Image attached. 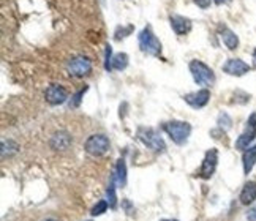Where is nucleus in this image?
Here are the masks:
<instances>
[{
  "label": "nucleus",
  "mask_w": 256,
  "mask_h": 221,
  "mask_svg": "<svg viewBox=\"0 0 256 221\" xmlns=\"http://www.w3.org/2000/svg\"><path fill=\"white\" fill-rule=\"evenodd\" d=\"M132 30H133V27H132V26H130V27H126V28H120V27H119V28H117V32H116V36H114V38L117 40V42H119L120 38H125V36H126V34H130Z\"/></svg>",
  "instance_id": "b1692460"
},
{
  "label": "nucleus",
  "mask_w": 256,
  "mask_h": 221,
  "mask_svg": "<svg viewBox=\"0 0 256 221\" xmlns=\"http://www.w3.org/2000/svg\"><path fill=\"white\" fill-rule=\"evenodd\" d=\"M163 132L171 138L172 142L177 146H184L190 138L192 125L186 122H179V120H172V122L163 124Z\"/></svg>",
  "instance_id": "f257e3e1"
},
{
  "label": "nucleus",
  "mask_w": 256,
  "mask_h": 221,
  "mask_svg": "<svg viewBox=\"0 0 256 221\" xmlns=\"http://www.w3.org/2000/svg\"><path fill=\"white\" fill-rule=\"evenodd\" d=\"M108 207H110V204H108V200H100V202H96L95 206H94V208H92V216H100V215H103L106 210H108Z\"/></svg>",
  "instance_id": "aec40b11"
},
{
  "label": "nucleus",
  "mask_w": 256,
  "mask_h": 221,
  "mask_svg": "<svg viewBox=\"0 0 256 221\" xmlns=\"http://www.w3.org/2000/svg\"><path fill=\"white\" fill-rule=\"evenodd\" d=\"M68 73L74 78H84L92 73V62L84 56H76L68 60Z\"/></svg>",
  "instance_id": "423d86ee"
},
{
  "label": "nucleus",
  "mask_w": 256,
  "mask_h": 221,
  "mask_svg": "<svg viewBox=\"0 0 256 221\" xmlns=\"http://www.w3.org/2000/svg\"><path fill=\"white\" fill-rule=\"evenodd\" d=\"M253 60H254V65H256V49H254V52H253Z\"/></svg>",
  "instance_id": "cd10ccee"
},
{
  "label": "nucleus",
  "mask_w": 256,
  "mask_h": 221,
  "mask_svg": "<svg viewBox=\"0 0 256 221\" xmlns=\"http://www.w3.org/2000/svg\"><path fill=\"white\" fill-rule=\"evenodd\" d=\"M162 221H179V220H162Z\"/></svg>",
  "instance_id": "c85d7f7f"
},
{
  "label": "nucleus",
  "mask_w": 256,
  "mask_h": 221,
  "mask_svg": "<svg viewBox=\"0 0 256 221\" xmlns=\"http://www.w3.org/2000/svg\"><path fill=\"white\" fill-rule=\"evenodd\" d=\"M116 178H117V184H119L120 186H125V184H126V166H125V162L122 158L116 164Z\"/></svg>",
  "instance_id": "f3484780"
},
{
  "label": "nucleus",
  "mask_w": 256,
  "mask_h": 221,
  "mask_svg": "<svg viewBox=\"0 0 256 221\" xmlns=\"http://www.w3.org/2000/svg\"><path fill=\"white\" fill-rule=\"evenodd\" d=\"M138 40H140V48L142 52L150 54V56L162 54V43H160V40L155 36L150 27H146L140 34V36H138Z\"/></svg>",
  "instance_id": "20e7f679"
},
{
  "label": "nucleus",
  "mask_w": 256,
  "mask_h": 221,
  "mask_svg": "<svg viewBox=\"0 0 256 221\" xmlns=\"http://www.w3.org/2000/svg\"><path fill=\"white\" fill-rule=\"evenodd\" d=\"M214 2H215L216 5H223V4H228V2H231V0H214Z\"/></svg>",
  "instance_id": "bb28decb"
},
{
  "label": "nucleus",
  "mask_w": 256,
  "mask_h": 221,
  "mask_svg": "<svg viewBox=\"0 0 256 221\" xmlns=\"http://www.w3.org/2000/svg\"><path fill=\"white\" fill-rule=\"evenodd\" d=\"M242 164H244V172L248 176L252 172V169L254 168V164H256V144L250 146L248 148L244 150Z\"/></svg>",
  "instance_id": "ddd939ff"
},
{
  "label": "nucleus",
  "mask_w": 256,
  "mask_h": 221,
  "mask_svg": "<svg viewBox=\"0 0 256 221\" xmlns=\"http://www.w3.org/2000/svg\"><path fill=\"white\" fill-rule=\"evenodd\" d=\"M44 98H46V102L49 104H62L66 102V98H68V92H66V88L64 86H58V84H52V86H49L46 88V94H44Z\"/></svg>",
  "instance_id": "1a4fd4ad"
},
{
  "label": "nucleus",
  "mask_w": 256,
  "mask_h": 221,
  "mask_svg": "<svg viewBox=\"0 0 256 221\" xmlns=\"http://www.w3.org/2000/svg\"><path fill=\"white\" fill-rule=\"evenodd\" d=\"M184 100L186 103H188L192 108L194 109H201L204 108L206 104L209 103V100H210V92L208 88H202V90H198V92H193V94H188V95H185Z\"/></svg>",
  "instance_id": "9b49d317"
},
{
  "label": "nucleus",
  "mask_w": 256,
  "mask_h": 221,
  "mask_svg": "<svg viewBox=\"0 0 256 221\" xmlns=\"http://www.w3.org/2000/svg\"><path fill=\"white\" fill-rule=\"evenodd\" d=\"M84 148L88 155L102 156L110 150V139H108L104 134H92L87 138Z\"/></svg>",
  "instance_id": "39448f33"
},
{
  "label": "nucleus",
  "mask_w": 256,
  "mask_h": 221,
  "mask_svg": "<svg viewBox=\"0 0 256 221\" xmlns=\"http://www.w3.org/2000/svg\"><path fill=\"white\" fill-rule=\"evenodd\" d=\"M193 2L198 5L200 8H202V10H206V8H209L210 6V4H212V0H193Z\"/></svg>",
  "instance_id": "393cba45"
},
{
  "label": "nucleus",
  "mask_w": 256,
  "mask_h": 221,
  "mask_svg": "<svg viewBox=\"0 0 256 221\" xmlns=\"http://www.w3.org/2000/svg\"><path fill=\"white\" fill-rule=\"evenodd\" d=\"M128 65V56L120 52V54H116L112 57V62H111V68L112 70H117V72H122V70H125Z\"/></svg>",
  "instance_id": "a211bd4d"
},
{
  "label": "nucleus",
  "mask_w": 256,
  "mask_h": 221,
  "mask_svg": "<svg viewBox=\"0 0 256 221\" xmlns=\"http://www.w3.org/2000/svg\"><path fill=\"white\" fill-rule=\"evenodd\" d=\"M170 22H171V27L172 30L177 34V35H186L192 30V22L190 19H186L184 16H171L170 18Z\"/></svg>",
  "instance_id": "f8f14e48"
},
{
  "label": "nucleus",
  "mask_w": 256,
  "mask_h": 221,
  "mask_svg": "<svg viewBox=\"0 0 256 221\" xmlns=\"http://www.w3.org/2000/svg\"><path fill=\"white\" fill-rule=\"evenodd\" d=\"M216 164H218V152H216V148H210L204 155L202 166H201V170H200V177L206 178V180L214 176V172H215Z\"/></svg>",
  "instance_id": "6e6552de"
},
{
  "label": "nucleus",
  "mask_w": 256,
  "mask_h": 221,
  "mask_svg": "<svg viewBox=\"0 0 256 221\" xmlns=\"http://www.w3.org/2000/svg\"><path fill=\"white\" fill-rule=\"evenodd\" d=\"M111 54H112V49L111 46H106V54H104V68L108 70V72H111V62H112V58H111Z\"/></svg>",
  "instance_id": "5701e85b"
},
{
  "label": "nucleus",
  "mask_w": 256,
  "mask_h": 221,
  "mask_svg": "<svg viewBox=\"0 0 256 221\" xmlns=\"http://www.w3.org/2000/svg\"><path fill=\"white\" fill-rule=\"evenodd\" d=\"M247 220H248V221H256V206H253L252 208H248V212H247Z\"/></svg>",
  "instance_id": "a878e982"
},
{
  "label": "nucleus",
  "mask_w": 256,
  "mask_h": 221,
  "mask_svg": "<svg viewBox=\"0 0 256 221\" xmlns=\"http://www.w3.org/2000/svg\"><path fill=\"white\" fill-rule=\"evenodd\" d=\"M114 182H116V176H112L111 185H110V188L106 190L108 204H110V207H111V208H114V207L117 206V196H116V186H114Z\"/></svg>",
  "instance_id": "6ab92c4d"
},
{
  "label": "nucleus",
  "mask_w": 256,
  "mask_h": 221,
  "mask_svg": "<svg viewBox=\"0 0 256 221\" xmlns=\"http://www.w3.org/2000/svg\"><path fill=\"white\" fill-rule=\"evenodd\" d=\"M240 204L244 206H250L256 200V182H247L244 185L242 192H240Z\"/></svg>",
  "instance_id": "4468645a"
},
{
  "label": "nucleus",
  "mask_w": 256,
  "mask_h": 221,
  "mask_svg": "<svg viewBox=\"0 0 256 221\" xmlns=\"http://www.w3.org/2000/svg\"><path fill=\"white\" fill-rule=\"evenodd\" d=\"M190 73L194 79V82L198 86L209 87V86H214V82H215L214 72L206 64H202L201 60H192L190 62Z\"/></svg>",
  "instance_id": "f03ea898"
},
{
  "label": "nucleus",
  "mask_w": 256,
  "mask_h": 221,
  "mask_svg": "<svg viewBox=\"0 0 256 221\" xmlns=\"http://www.w3.org/2000/svg\"><path fill=\"white\" fill-rule=\"evenodd\" d=\"M256 139V112H253L248 120H247V125H245L244 133L238 138L236 140V148L238 150H245L248 148L250 144Z\"/></svg>",
  "instance_id": "0eeeda50"
},
{
  "label": "nucleus",
  "mask_w": 256,
  "mask_h": 221,
  "mask_svg": "<svg viewBox=\"0 0 256 221\" xmlns=\"http://www.w3.org/2000/svg\"><path fill=\"white\" fill-rule=\"evenodd\" d=\"M44 221H57V220H44Z\"/></svg>",
  "instance_id": "c756f323"
},
{
  "label": "nucleus",
  "mask_w": 256,
  "mask_h": 221,
  "mask_svg": "<svg viewBox=\"0 0 256 221\" xmlns=\"http://www.w3.org/2000/svg\"><path fill=\"white\" fill-rule=\"evenodd\" d=\"M86 90H87V87H84L82 90H80L76 95H73L72 96V102H70V108H76V106H80V103H81V96L86 94Z\"/></svg>",
  "instance_id": "412c9836"
},
{
  "label": "nucleus",
  "mask_w": 256,
  "mask_h": 221,
  "mask_svg": "<svg viewBox=\"0 0 256 221\" xmlns=\"http://www.w3.org/2000/svg\"><path fill=\"white\" fill-rule=\"evenodd\" d=\"M49 144H51L54 150H66L72 144V136L65 132H58L51 138V142Z\"/></svg>",
  "instance_id": "2eb2a0df"
},
{
  "label": "nucleus",
  "mask_w": 256,
  "mask_h": 221,
  "mask_svg": "<svg viewBox=\"0 0 256 221\" xmlns=\"http://www.w3.org/2000/svg\"><path fill=\"white\" fill-rule=\"evenodd\" d=\"M222 40H223V43L226 44V48L231 49V51L238 49V46H239V38H238V35H236L232 30H230L228 27H223L222 28Z\"/></svg>",
  "instance_id": "dca6fc26"
},
{
  "label": "nucleus",
  "mask_w": 256,
  "mask_h": 221,
  "mask_svg": "<svg viewBox=\"0 0 256 221\" xmlns=\"http://www.w3.org/2000/svg\"><path fill=\"white\" fill-rule=\"evenodd\" d=\"M138 138H140L141 142L147 147L154 150L156 154H163L164 152V140L162 139V136L155 132L154 128H147V126H141L138 130Z\"/></svg>",
  "instance_id": "7ed1b4c3"
},
{
  "label": "nucleus",
  "mask_w": 256,
  "mask_h": 221,
  "mask_svg": "<svg viewBox=\"0 0 256 221\" xmlns=\"http://www.w3.org/2000/svg\"><path fill=\"white\" fill-rule=\"evenodd\" d=\"M218 124L223 130H230L231 128V118L228 114H220L218 117Z\"/></svg>",
  "instance_id": "4be33fe9"
},
{
  "label": "nucleus",
  "mask_w": 256,
  "mask_h": 221,
  "mask_svg": "<svg viewBox=\"0 0 256 221\" xmlns=\"http://www.w3.org/2000/svg\"><path fill=\"white\" fill-rule=\"evenodd\" d=\"M223 72L231 76H244L250 72V65L245 64L240 58H230L228 62L223 65Z\"/></svg>",
  "instance_id": "9d476101"
}]
</instances>
